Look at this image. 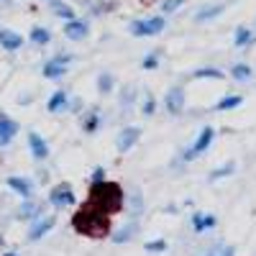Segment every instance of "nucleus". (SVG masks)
Instances as JSON below:
<instances>
[{"instance_id":"obj_34","label":"nucleus","mask_w":256,"mask_h":256,"mask_svg":"<svg viewBox=\"0 0 256 256\" xmlns=\"http://www.w3.org/2000/svg\"><path fill=\"white\" fill-rule=\"evenodd\" d=\"M3 256H18V254H16V251H6Z\"/></svg>"},{"instance_id":"obj_9","label":"nucleus","mask_w":256,"mask_h":256,"mask_svg":"<svg viewBox=\"0 0 256 256\" xmlns=\"http://www.w3.org/2000/svg\"><path fill=\"white\" fill-rule=\"evenodd\" d=\"M88 34H90V24L82 18H72L64 24V36L70 41H82V38H88Z\"/></svg>"},{"instance_id":"obj_10","label":"nucleus","mask_w":256,"mask_h":256,"mask_svg":"<svg viewBox=\"0 0 256 256\" xmlns=\"http://www.w3.org/2000/svg\"><path fill=\"white\" fill-rule=\"evenodd\" d=\"M164 108L169 116H180L184 110V90L182 88H172L164 95Z\"/></svg>"},{"instance_id":"obj_15","label":"nucleus","mask_w":256,"mask_h":256,"mask_svg":"<svg viewBox=\"0 0 256 256\" xmlns=\"http://www.w3.org/2000/svg\"><path fill=\"white\" fill-rule=\"evenodd\" d=\"M46 108H49V113H54V116H59V113H64L70 108V95L64 92V90H56L52 98H49V102H46Z\"/></svg>"},{"instance_id":"obj_19","label":"nucleus","mask_w":256,"mask_h":256,"mask_svg":"<svg viewBox=\"0 0 256 256\" xmlns=\"http://www.w3.org/2000/svg\"><path fill=\"white\" fill-rule=\"evenodd\" d=\"M192 77L195 80H226V72L218 70V67H200L192 72Z\"/></svg>"},{"instance_id":"obj_14","label":"nucleus","mask_w":256,"mask_h":256,"mask_svg":"<svg viewBox=\"0 0 256 256\" xmlns=\"http://www.w3.org/2000/svg\"><path fill=\"white\" fill-rule=\"evenodd\" d=\"M0 46H3L6 52H18L20 46H24V36L10 31V28H0Z\"/></svg>"},{"instance_id":"obj_32","label":"nucleus","mask_w":256,"mask_h":256,"mask_svg":"<svg viewBox=\"0 0 256 256\" xmlns=\"http://www.w3.org/2000/svg\"><path fill=\"white\" fill-rule=\"evenodd\" d=\"M134 98H136L134 95V88H126V92L120 95V105H123V108H128V105L134 102Z\"/></svg>"},{"instance_id":"obj_31","label":"nucleus","mask_w":256,"mask_h":256,"mask_svg":"<svg viewBox=\"0 0 256 256\" xmlns=\"http://www.w3.org/2000/svg\"><path fill=\"white\" fill-rule=\"evenodd\" d=\"M90 182H92V187H100V184H105V169H102V166H98L95 172H92V180H90Z\"/></svg>"},{"instance_id":"obj_7","label":"nucleus","mask_w":256,"mask_h":256,"mask_svg":"<svg viewBox=\"0 0 256 256\" xmlns=\"http://www.w3.org/2000/svg\"><path fill=\"white\" fill-rule=\"evenodd\" d=\"M28 148H31V156L36 159V162H44V159H49V144H46V138L41 136V134H36V131H28Z\"/></svg>"},{"instance_id":"obj_13","label":"nucleus","mask_w":256,"mask_h":256,"mask_svg":"<svg viewBox=\"0 0 256 256\" xmlns=\"http://www.w3.org/2000/svg\"><path fill=\"white\" fill-rule=\"evenodd\" d=\"M190 220H192V230H195V233H205V230L218 226V218L212 216V212H195Z\"/></svg>"},{"instance_id":"obj_26","label":"nucleus","mask_w":256,"mask_h":256,"mask_svg":"<svg viewBox=\"0 0 256 256\" xmlns=\"http://www.w3.org/2000/svg\"><path fill=\"white\" fill-rule=\"evenodd\" d=\"M141 110H144V116H154V113H156V100H154V95H152V92H146V95H144Z\"/></svg>"},{"instance_id":"obj_22","label":"nucleus","mask_w":256,"mask_h":256,"mask_svg":"<svg viewBox=\"0 0 256 256\" xmlns=\"http://www.w3.org/2000/svg\"><path fill=\"white\" fill-rule=\"evenodd\" d=\"M251 41H254V34H251L246 26H238V28H236V34H233V44H236L238 49H244V46H248V44H251Z\"/></svg>"},{"instance_id":"obj_28","label":"nucleus","mask_w":256,"mask_h":256,"mask_svg":"<svg viewBox=\"0 0 256 256\" xmlns=\"http://www.w3.org/2000/svg\"><path fill=\"white\" fill-rule=\"evenodd\" d=\"M141 67H144V70H156V67H159V52H152L148 56H144Z\"/></svg>"},{"instance_id":"obj_36","label":"nucleus","mask_w":256,"mask_h":256,"mask_svg":"<svg viewBox=\"0 0 256 256\" xmlns=\"http://www.w3.org/2000/svg\"><path fill=\"white\" fill-rule=\"evenodd\" d=\"M0 3H3V0H0Z\"/></svg>"},{"instance_id":"obj_24","label":"nucleus","mask_w":256,"mask_h":256,"mask_svg":"<svg viewBox=\"0 0 256 256\" xmlns=\"http://www.w3.org/2000/svg\"><path fill=\"white\" fill-rule=\"evenodd\" d=\"M52 10H54V16H59V18H64V20L77 18V16H74V10H72V6L59 3V0H52Z\"/></svg>"},{"instance_id":"obj_11","label":"nucleus","mask_w":256,"mask_h":256,"mask_svg":"<svg viewBox=\"0 0 256 256\" xmlns=\"http://www.w3.org/2000/svg\"><path fill=\"white\" fill-rule=\"evenodd\" d=\"M6 184L16 192L20 200H28V198L34 195V182H31L28 177H16V174H13V177L6 180Z\"/></svg>"},{"instance_id":"obj_3","label":"nucleus","mask_w":256,"mask_h":256,"mask_svg":"<svg viewBox=\"0 0 256 256\" xmlns=\"http://www.w3.org/2000/svg\"><path fill=\"white\" fill-rule=\"evenodd\" d=\"M70 62H72V54H56V56H52V59L44 64V70H41V74H44L46 80H59V77L67 74Z\"/></svg>"},{"instance_id":"obj_35","label":"nucleus","mask_w":256,"mask_h":256,"mask_svg":"<svg viewBox=\"0 0 256 256\" xmlns=\"http://www.w3.org/2000/svg\"><path fill=\"white\" fill-rule=\"evenodd\" d=\"M208 256H216V254H208Z\"/></svg>"},{"instance_id":"obj_4","label":"nucleus","mask_w":256,"mask_h":256,"mask_svg":"<svg viewBox=\"0 0 256 256\" xmlns=\"http://www.w3.org/2000/svg\"><path fill=\"white\" fill-rule=\"evenodd\" d=\"M74 202H77V195H74V190H72L67 182L52 187V192H49V205H54V208H72Z\"/></svg>"},{"instance_id":"obj_18","label":"nucleus","mask_w":256,"mask_h":256,"mask_svg":"<svg viewBox=\"0 0 256 256\" xmlns=\"http://www.w3.org/2000/svg\"><path fill=\"white\" fill-rule=\"evenodd\" d=\"M251 74H254V70L248 67L246 62H238V64H233V67H230V77L236 82H248Z\"/></svg>"},{"instance_id":"obj_21","label":"nucleus","mask_w":256,"mask_h":256,"mask_svg":"<svg viewBox=\"0 0 256 256\" xmlns=\"http://www.w3.org/2000/svg\"><path fill=\"white\" fill-rule=\"evenodd\" d=\"M113 88H116L113 74H110V72H100V74H98V92H100V95H110Z\"/></svg>"},{"instance_id":"obj_1","label":"nucleus","mask_w":256,"mask_h":256,"mask_svg":"<svg viewBox=\"0 0 256 256\" xmlns=\"http://www.w3.org/2000/svg\"><path fill=\"white\" fill-rule=\"evenodd\" d=\"M166 28V18L164 16H148V18H136L131 20V26H128V31H131L134 36L138 38H148V36H159L162 31Z\"/></svg>"},{"instance_id":"obj_12","label":"nucleus","mask_w":256,"mask_h":256,"mask_svg":"<svg viewBox=\"0 0 256 256\" xmlns=\"http://www.w3.org/2000/svg\"><path fill=\"white\" fill-rule=\"evenodd\" d=\"M41 216H46V212H44V205H41V202H34L31 198L24 200V205L18 208V220H36V218H41Z\"/></svg>"},{"instance_id":"obj_29","label":"nucleus","mask_w":256,"mask_h":256,"mask_svg":"<svg viewBox=\"0 0 256 256\" xmlns=\"http://www.w3.org/2000/svg\"><path fill=\"white\" fill-rule=\"evenodd\" d=\"M182 6H184V0H164V3H162V13L169 16V13H174V10L182 8Z\"/></svg>"},{"instance_id":"obj_8","label":"nucleus","mask_w":256,"mask_h":256,"mask_svg":"<svg viewBox=\"0 0 256 256\" xmlns=\"http://www.w3.org/2000/svg\"><path fill=\"white\" fill-rule=\"evenodd\" d=\"M18 123L13 118H8L6 113H0V148H6L13 144V138L18 136Z\"/></svg>"},{"instance_id":"obj_16","label":"nucleus","mask_w":256,"mask_h":256,"mask_svg":"<svg viewBox=\"0 0 256 256\" xmlns=\"http://www.w3.org/2000/svg\"><path fill=\"white\" fill-rule=\"evenodd\" d=\"M223 10H226V6H220V3L205 6V8H200V10L195 13V20H198V24H202V20H212V18H218Z\"/></svg>"},{"instance_id":"obj_25","label":"nucleus","mask_w":256,"mask_h":256,"mask_svg":"<svg viewBox=\"0 0 256 256\" xmlns=\"http://www.w3.org/2000/svg\"><path fill=\"white\" fill-rule=\"evenodd\" d=\"M233 172H236V164L228 162V164H223V166H218V169H212V172H210V182L223 180V177H228V174H233Z\"/></svg>"},{"instance_id":"obj_20","label":"nucleus","mask_w":256,"mask_h":256,"mask_svg":"<svg viewBox=\"0 0 256 256\" xmlns=\"http://www.w3.org/2000/svg\"><path fill=\"white\" fill-rule=\"evenodd\" d=\"M244 102V95H226V98H220L218 102H216V110H233V108H238V105Z\"/></svg>"},{"instance_id":"obj_27","label":"nucleus","mask_w":256,"mask_h":256,"mask_svg":"<svg viewBox=\"0 0 256 256\" xmlns=\"http://www.w3.org/2000/svg\"><path fill=\"white\" fill-rule=\"evenodd\" d=\"M134 230H136V223L126 226L123 230H118V233H116V238H113V241H116V244H126V241H131V233H134Z\"/></svg>"},{"instance_id":"obj_23","label":"nucleus","mask_w":256,"mask_h":256,"mask_svg":"<svg viewBox=\"0 0 256 256\" xmlns=\"http://www.w3.org/2000/svg\"><path fill=\"white\" fill-rule=\"evenodd\" d=\"M98 126H100V113H98V110H90L88 116H82V128H84V134H95Z\"/></svg>"},{"instance_id":"obj_33","label":"nucleus","mask_w":256,"mask_h":256,"mask_svg":"<svg viewBox=\"0 0 256 256\" xmlns=\"http://www.w3.org/2000/svg\"><path fill=\"white\" fill-rule=\"evenodd\" d=\"M220 256H236V248H233V246H226Z\"/></svg>"},{"instance_id":"obj_2","label":"nucleus","mask_w":256,"mask_h":256,"mask_svg":"<svg viewBox=\"0 0 256 256\" xmlns=\"http://www.w3.org/2000/svg\"><path fill=\"white\" fill-rule=\"evenodd\" d=\"M212 138H216V128H212V126H205L202 131L198 134L195 144H192V146L187 148V152L182 154V159H184V162H192V159H195V156L205 154L208 148H210V144H212Z\"/></svg>"},{"instance_id":"obj_5","label":"nucleus","mask_w":256,"mask_h":256,"mask_svg":"<svg viewBox=\"0 0 256 256\" xmlns=\"http://www.w3.org/2000/svg\"><path fill=\"white\" fill-rule=\"evenodd\" d=\"M138 138H141V128H138V126H126L123 131L118 134L116 148H118L120 154H126V152H131V148L138 144Z\"/></svg>"},{"instance_id":"obj_6","label":"nucleus","mask_w":256,"mask_h":256,"mask_svg":"<svg viewBox=\"0 0 256 256\" xmlns=\"http://www.w3.org/2000/svg\"><path fill=\"white\" fill-rule=\"evenodd\" d=\"M54 226H56V216H41V218L31 220V228H28V241H38V238H44Z\"/></svg>"},{"instance_id":"obj_17","label":"nucleus","mask_w":256,"mask_h":256,"mask_svg":"<svg viewBox=\"0 0 256 256\" xmlns=\"http://www.w3.org/2000/svg\"><path fill=\"white\" fill-rule=\"evenodd\" d=\"M28 38H31V44H36V46H46L49 41H52V31L44 28V26H34L31 34H28Z\"/></svg>"},{"instance_id":"obj_30","label":"nucleus","mask_w":256,"mask_h":256,"mask_svg":"<svg viewBox=\"0 0 256 256\" xmlns=\"http://www.w3.org/2000/svg\"><path fill=\"white\" fill-rule=\"evenodd\" d=\"M148 254H159V251H166V241L164 238H156V241H148L146 246H144Z\"/></svg>"}]
</instances>
